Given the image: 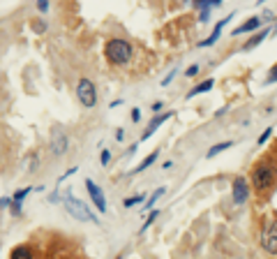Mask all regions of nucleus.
<instances>
[{
  "label": "nucleus",
  "instance_id": "nucleus-6",
  "mask_svg": "<svg viewBox=\"0 0 277 259\" xmlns=\"http://www.w3.org/2000/svg\"><path fill=\"white\" fill-rule=\"evenodd\" d=\"M67 148H70V139H67V134L62 132L60 127H56L54 132H51V153L56 157H60L67 153Z\"/></svg>",
  "mask_w": 277,
  "mask_h": 259
},
{
  "label": "nucleus",
  "instance_id": "nucleus-3",
  "mask_svg": "<svg viewBox=\"0 0 277 259\" xmlns=\"http://www.w3.org/2000/svg\"><path fill=\"white\" fill-rule=\"evenodd\" d=\"M76 97H78V102L84 104V107H88V109L97 104V91H95V86H92L90 79H86V77L78 79V84H76Z\"/></svg>",
  "mask_w": 277,
  "mask_h": 259
},
{
  "label": "nucleus",
  "instance_id": "nucleus-27",
  "mask_svg": "<svg viewBox=\"0 0 277 259\" xmlns=\"http://www.w3.org/2000/svg\"><path fill=\"white\" fill-rule=\"evenodd\" d=\"M138 118H141V111H138V109H132V121L138 123Z\"/></svg>",
  "mask_w": 277,
  "mask_h": 259
},
{
  "label": "nucleus",
  "instance_id": "nucleus-18",
  "mask_svg": "<svg viewBox=\"0 0 277 259\" xmlns=\"http://www.w3.org/2000/svg\"><path fill=\"white\" fill-rule=\"evenodd\" d=\"M32 192V187H24V190H18V192H14V201H18V204H21V201H24L26 197H28V194Z\"/></svg>",
  "mask_w": 277,
  "mask_h": 259
},
{
  "label": "nucleus",
  "instance_id": "nucleus-29",
  "mask_svg": "<svg viewBox=\"0 0 277 259\" xmlns=\"http://www.w3.org/2000/svg\"><path fill=\"white\" fill-rule=\"evenodd\" d=\"M116 139H118V141H122V139H125V132H122V130H118V132H116Z\"/></svg>",
  "mask_w": 277,
  "mask_h": 259
},
{
  "label": "nucleus",
  "instance_id": "nucleus-8",
  "mask_svg": "<svg viewBox=\"0 0 277 259\" xmlns=\"http://www.w3.org/2000/svg\"><path fill=\"white\" fill-rule=\"evenodd\" d=\"M247 194H250V187H247V181L242 178V176H238L234 181V201L236 204H242L247 199Z\"/></svg>",
  "mask_w": 277,
  "mask_h": 259
},
{
  "label": "nucleus",
  "instance_id": "nucleus-13",
  "mask_svg": "<svg viewBox=\"0 0 277 259\" xmlns=\"http://www.w3.org/2000/svg\"><path fill=\"white\" fill-rule=\"evenodd\" d=\"M266 37H268V31H261L259 35H254L252 40H250V42H247V44H245V47H242V49H245V51H250V49H254V47H256V44L261 42V40H266Z\"/></svg>",
  "mask_w": 277,
  "mask_h": 259
},
{
  "label": "nucleus",
  "instance_id": "nucleus-17",
  "mask_svg": "<svg viewBox=\"0 0 277 259\" xmlns=\"http://www.w3.org/2000/svg\"><path fill=\"white\" fill-rule=\"evenodd\" d=\"M155 160H157V153H150V155L146 157L144 162H141V164H138V167H136V171H144V169H148L152 162H155Z\"/></svg>",
  "mask_w": 277,
  "mask_h": 259
},
{
  "label": "nucleus",
  "instance_id": "nucleus-21",
  "mask_svg": "<svg viewBox=\"0 0 277 259\" xmlns=\"http://www.w3.org/2000/svg\"><path fill=\"white\" fill-rule=\"evenodd\" d=\"M10 208H12L14 215H21V204H18V201H14V199H12V201H10Z\"/></svg>",
  "mask_w": 277,
  "mask_h": 259
},
{
  "label": "nucleus",
  "instance_id": "nucleus-28",
  "mask_svg": "<svg viewBox=\"0 0 277 259\" xmlns=\"http://www.w3.org/2000/svg\"><path fill=\"white\" fill-rule=\"evenodd\" d=\"M10 201H12V199H10V197H5V199H0V208H2V206H10Z\"/></svg>",
  "mask_w": 277,
  "mask_h": 259
},
{
  "label": "nucleus",
  "instance_id": "nucleus-15",
  "mask_svg": "<svg viewBox=\"0 0 277 259\" xmlns=\"http://www.w3.org/2000/svg\"><path fill=\"white\" fill-rule=\"evenodd\" d=\"M229 146H231V141H222V144L212 146L210 151H208V157H215V155H220V153H222L224 148H229Z\"/></svg>",
  "mask_w": 277,
  "mask_h": 259
},
{
  "label": "nucleus",
  "instance_id": "nucleus-24",
  "mask_svg": "<svg viewBox=\"0 0 277 259\" xmlns=\"http://www.w3.org/2000/svg\"><path fill=\"white\" fill-rule=\"evenodd\" d=\"M108 160H111V153H108V151H102V155H100V162H102V164H108Z\"/></svg>",
  "mask_w": 277,
  "mask_h": 259
},
{
  "label": "nucleus",
  "instance_id": "nucleus-11",
  "mask_svg": "<svg viewBox=\"0 0 277 259\" xmlns=\"http://www.w3.org/2000/svg\"><path fill=\"white\" fill-rule=\"evenodd\" d=\"M261 26V19H250V21H247V24H242V26H238V28H236V35H242V33H250V31H256V28H259Z\"/></svg>",
  "mask_w": 277,
  "mask_h": 259
},
{
  "label": "nucleus",
  "instance_id": "nucleus-23",
  "mask_svg": "<svg viewBox=\"0 0 277 259\" xmlns=\"http://www.w3.org/2000/svg\"><path fill=\"white\" fill-rule=\"evenodd\" d=\"M275 81H277V65L270 70V77H268V81H266V84H275Z\"/></svg>",
  "mask_w": 277,
  "mask_h": 259
},
{
  "label": "nucleus",
  "instance_id": "nucleus-7",
  "mask_svg": "<svg viewBox=\"0 0 277 259\" xmlns=\"http://www.w3.org/2000/svg\"><path fill=\"white\" fill-rule=\"evenodd\" d=\"M86 187H88V192H90L92 201H95V208H97V211H100V213L106 211V199H104L102 190H100V187H97L92 181H86Z\"/></svg>",
  "mask_w": 277,
  "mask_h": 259
},
{
  "label": "nucleus",
  "instance_id": "nucleus-22",
  "mask_svg": "<svg viewBox=\"0 0 277 259\" xmlns=\"http://www.w3.org/2000/svg\"><path fill=\"white\" fill-rule=\"evenodd\" d=\"M187 77H196V74H199V65H192V67H187Z\"/></svg>",
  "mask_w": 277,
  "mask_h": 259
},
{
  "label": "nucleus",
  "instance_id": "nucleus-9",
  "mask_svg": "<svg viewBox=\"0 0 277 259\" xmlns=\"http://www.w3.org/2000/svg\"><path fill=\"white\" fill-rule=\"evenodd\" d=\"M171 116H174V111H164V114H160V116H155L150 123H148V127H146V132H144V137H141V141H146L148 137H152V132H155L157 127L162 125L164 121H169Z\"/></svg>",
  "mask_w": 277,
  "mask_h": 259
},
{
  "label": "nucleus",
  "instance_id": "nucleus-26",
  "mask_svg": "<svg viewBox=\"0 0 277 259\" xmlns=\"http://www.w3.org/2000/svg\"><path fill=\"white\" fill-rule=\"evenodd\" d=\"M37 10H40V12H46V10H48V3H46V0H40V3H37Z\"/></svg>",
  "mask_w": 277,
  "mask_h": 259
},
{
  "label": "nucleus",
  "instance_id": "nucleus-14",
  "mask_svg": "<svg viewBox=\"0 0 277 259\" xmlns=\"http://www.w3.org/2000/svg\"><path fill=\"white\" fill-rule=\"evenodd\" d=\"M210 88H212V79H208V81H204V84H199V86H196V88H194V91L190 93V95H187V97H194V95H199V93L210 91Z\"/></svg>",
  "mask_w": 277,
  "mask_h": 259
},
{
  "label": "nucleus",
  "instance_id": "nucleus-5",
  "mask_svg": "<svg viewBox=\"0 0 277 259\" xmlns=\"http://www.w3.org/2000/svg\"><path fill=\"white\" fill-rule=\"evenodd\" d=\"M261 245L268 254H277V222L266 224L264 234H261Z\"/></svg>",
  "mask_w": 277,
  "mask_h": 259
},
{
  "label": "nucleus",
  "instance_id": "nucleus-4",
  "mask_svg": "<svg viewBox=\"0 0 277 259\" xmlns=\"http://www.w3.org/2000/svg\"><path fill=\"white\" fill-rule=\"evenodd\" d=\"M272 181H275V169L270 164H259V167L254 169L252 183L256 190H268L272 185Z\"/></svg>",
  "mask_w": 277,
  "mask_h": 259
},
{
  "label": "nucleus",
  "instance_id": "nucleus-1",
  "mask_svg": "<svg viewBox=\"0 0 277 259\" xmlns=\"http://www.w3.org/2000/svg\"><path fill=\"white\" fill-rule=\"evenodd\" d=\"M104 54L114 65H127L130 58H132V44L127 40H120V37H114L108 40L106 47H104Z\"/></svg>",
  "mask_w": 277,
  "mask_h": 259
},
{
  "label": "nucleus",
  "instance_id": "nucleus-16",
  "mask_svg": "<svg viewBox=\"0 0 277 259\" xmlns=\"http://www.w3.org/2000/svg\"><path fill=\"white\" fill-rule=\"evenodd\" d=\"M162 194H164V187H157V192H152V197L146 201V206H144L146 211H148V208H152V206L157 204V197H162Z\"/></svg>",
  "mask_w": 277,
  "mask_h": 259
},
{
  "label": "nucleus",
  "instance_id": "nucleus-19",
  "mask_svg": "<svg viewBox=\"0 0 277 259\" xmlns=\"http://www.w3.org/2000/svg\"><path fill=\"white\" fill-rule=\"evenodd\" d=\"M141 201H144V197H141V194H136V197H130V199H125V201H122V206H125V208H130V206H134V204H141Z\"/></svg>",
  "mask_w": 277,
  "mask_h": 259
},
{
  "label": "nucleus",
  "instance_id": "nucleus-2",
  "mask_svg": "<svg viewBox=\"0 0 277 259\" xmlns=\"http://www.w3.org/2000/svg\"><path fill=\"white\" fill-rule=\"evenodd\" d=\"M62 204H65L67 213H70V215H74L76 220H84V222H92V224H97V217L92 215L90 211H88V206H86L84 201H78V199H74L72 194H65V199H62Z\"/></svg>",
  "mask_w": 277,
  "mask_h": 259
},
{
  "label": "nucleus",
  "instance_id": "nucleus-25",
  "mask_svg": "<svg viewBox=\"0 0 277 259\" xmlns=\"http://www.w3.org/2000/svg\"><path fill=\"white\" fill-rule=\"evenodd\" d=\"M270 132H272V130H270V127H268V130H266V132L259 137V144H266V141H268V137H270Z\"/></svg>",
  "mask_w": 277,
  "mask_h": 259
},
{
  "label": "nucleus",
  "instance_id": "nucleus-20",
  "mask_svg": "<svg viewBox=\"0 0 277 259\" xmlns=\"http://www.w3.org/2000/svg\"><path fill=\"white\" fill-rule=\"evenodd\" d=\"M157 215H160V211H152L150 215H148V220H146V224H144V227H141V231H146V229L150 227V224H152V222H155V220H157Z\"/></svg>",
  "mask_w": 277,
  "mask_h": 259
},
{
  "label": "nucleus",
  "instance_id": "nucleus-12",
  "mask_svg": "<svg viewBox=\"0 0 277 259\" xmlns=\"http://www.w3.org/2000/svg\"><path fill=\"white\" fill-rule=\"evenodd\" d=\"M10 259H32V250L28 245H16L10 254Z\"/></svg>",
  "mask_w": 277,
  "mask_h": 259
},
{
  "label": "nucleus",
  "instance_id": "nucleus-10",
  "mask_svg": "<svg viewBox=\"0 0 277 259\" xmlns=\"http://www.w3.org/2000/svg\"><path fill=\"white\" fill-rule=\"evenodd\" d=\"M226 21H231V17L222 19V21H217V26H215V31H212V35L208 37V40H204V42H201L199 47H210V44H215L217 40H220V35H222V28L226 26Z\"/></svg>",
  "mask_w": 277,
  "mask_h": 259
}]
</instances>
